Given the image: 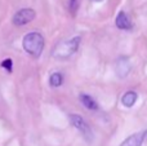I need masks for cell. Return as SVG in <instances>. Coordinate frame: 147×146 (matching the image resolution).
<instances>
[{"mask_svg":"<svg viewBox=\"0 0 147 146\" xmlns=\"http://www.w3.org/2000/svg\"><path fill=\"white\" fill-rule=\"evenodd\" d=\"M23 49L34 57H39L44 48V38L39 32H28L22 40Z\"/></svg>","mask_w":147,"mask_h":146,"instance_id":"cell-1","label":"cell"},{"mask_svg":"<svg viewBox=\"0 0 147 146\" xmlns=\"http://www.w3.org/2000/svg\"><path fill=\"white\" fill-rule=\"evenodd\" d=\"M36 17V13L31 8H23V9L18 10L14 16H13V23L16 26H23L30 23L31 21H34Z\"/></svg>","mask_w":147,"mask_h":146,"instance_id":"cell-2","label":"cell"},{"mask_svg":"<svg viewBox=\"0 0 147 146\" xmlns=\"http://www.w3.org/2000/svg\"><path fill=\"white\" fill-rule=\"evenodd\" d=\"M70 123H71L72 126L78 129V131H80L81 135H83L86 140H92V129H90V127H89V124L86 123V122L84 120L80 115H76V114L70 115Z\"/></svg>","mask_w":147,"mask_h":146,"instance_id":"cell-3","label":"cell"},{"mask_svg":"<svg viewBox=\"0 0 147 146\" xmlns=\"http://www.w3.org/2000/svg\"><path fill=\"white\" fill-rule=\"evenodd\" d=\"M80 36H75L72 38L71 40H67L65 41L63 44L59 45V52L56 53V56H59V57H67V56H71L74 54L79 48V44H80Z\"/></svg>","mask_w":147,"mask_h":146,"instance_id":"cell-4","label":"cell"},{"mask_svg":"<svg viewBox=\"0 0 147 146\" xmlns=\"http://www.w3.org/2000/svg\"><path fill=\"white\" fill-rule=\"evenodd\" d=\"M130 71V62L127 57H120L116 62V72L120 78H125Z\"/></svg>","mask_w":147,"mask_h":146,"instance_id":"cell-5","label":"cell"},{"mask_svg":"<svg viewBox=\"0 0 147 146\" xmlns=\"http://www.w3.org/2000/svg\"><path fill=\"white\" fill-rule=\"evenodd\" d=\"M116 26L120 28V30H130L133 27L132 21L129 20L125 12H120L116 17Z\"/></svg>","mask_w":147,"mask_h":146,"instance_id":"cell-6","label":"cell"},{"mask_svg":"<svg viewBox=\"0 0 147 146\" xmlns=\"http://www.w3.org/2000/svg\"><path fill=\"white\" fill-rule=\"evenodd\" d=\"M142 144H143V133L140 132V133H133L132 136L125 139L120 146H142Z\"/></svg>","mask_w":147,"mask_h":146,"instance_id":"cell-7","label":"cell"},{"mask_svg":"<svg viewBox=\"0 0 147 146\" xmlns=\"http://www.w3.org/2000/svg\"><path fill=\"white\" fill-rule=\"evenodd\" d=\"M137 98H138L137 93H136L134 91H129V92H127L121 97V103L125 106V107H132V106L136 103Z\"/></svg>","mask_w":147,"mask_h":146,"instance_id":"cell-8","label":"cell"},{"mask_svg":"<svg viewBox=\"0 0 147 146\" xmlns=\"http://www.w3.org/2000/svg\"><path fill=\"white\" fill-rule=\"evenodd\" d=\"M80 101L86 109H89V110H97V109H98V103H97L96 100L92 98L89 95L81 93L80 95Z\"/></svg>","mask_w":147,"mask_h":146,"instance_id":"cell-9","label":"cell"},{"mask_svg":"<svg viewBox=\"0 0 147 146\" xmlns=\"http://www.w3.org/2000/svg\"><path fill=\"white\" fill-rule=\"evenodd\" d=\"M63 82V76H62L61 72H53L49 78V83H51L52 87H59Z\"/></svg>","mask_w":147,"mask_h":146,"instance_id":"cell-10","label":"cell"},{"mask_svg":"<svg viewBox=\"0 0 147 146\" xmlns=\"http://www.w3.org/2000/svg\"><path fill=\"white\" fill-rule=\"evenodd\" d=\"M70 12H71V14H75L76 10H78L79 8V0H70Z\"/></svg>","mask_w":147,"mask_h":146,"instance_id":"cell-11","label":"cell"},{"mask_svg":"<svg viewBox=\"0 0 147 146\" xmlns=\"http://www.w3.org/2000/svg\"><path fill=\"white\" fill-rule=\"evenodd\" d=\"M12 65L13 64H12V59H10V58H7V59H4V61L1 62V66L4 67V69L7 70L8 72L12 71Z\"/></svg>","mask_w":147,"mask_h":146,"instance_id":"cell-12","label":"cell"},{"mask_svg":"<svg viewBox=\"0 0 147 146\" xmlns=\"http://www.w3.org/2000/svg\"><path fill=\"white\" fill-rule=\"evenodd\" d=\"M142 133H143V142H147V129Z\"/></svg>","mask_w":147,"mask_h":146,"instance_id":"cell-13","label":"cell"},{"mask_svg":"<svg viewBox=\"0 0 147 146\" xmlns=\"http://www.w3.org/2000/svg\"><path fill=\"white\" fill-rule=\"evenodd\" d=\"M93 1H97V3H101L102 0H93Z\"/></svg>","mask_w":147,"mask_h":146,"instance_id":"cell-14","label":"cell"}]
</instances>
